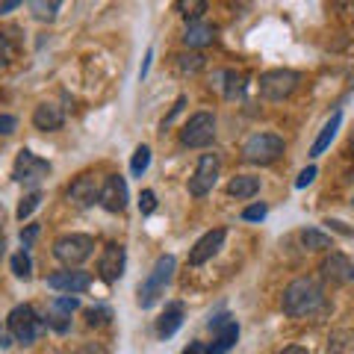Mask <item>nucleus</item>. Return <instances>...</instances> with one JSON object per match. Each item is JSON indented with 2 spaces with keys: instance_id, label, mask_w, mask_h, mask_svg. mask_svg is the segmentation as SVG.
I'll return each instance as SVG.
<instances>
[{
  "instance_id": "34",
  "label": "nucleus",
  "mask_w": 354,
  "mask_h": 354,
  "mask_svg": "<svg viewBox=\"0 0 354 354\" xmlns=\"http://www.w3.org/2000/svg\"><path fill=\"white\" fill-rule=\"evenodd\" d=\"M15 127H18L15 115H0V136H12Z\"/></svg>"
},
{
  "instance_id": "18",
  "label": "nucleus",
  "mask_w": 354,
  "mask_h": 354,
  "mask_svg": "<svg viewBox=\"0 0 354 354\" xmlns=\"http://www.w3.org/2000/svg\"><path fill=\"white\" fill-rule=\"evenodd\" d=\"M216 41V27L207 21H189V27L183 30V44L186 48H207Z\"/></svg>"
},
{
  "instance_id": "45",
  "label": "nucleus",
  "mask_w": 354,
  "mask_h": 354,
  "mask_svg": "<svg viewBox=\"0 0 354 354\" xmlns=\"http://www.w3.org/2000/svg\"><path fill=\"white\" fill-rule=\"evenodd\" d=\"M351 281H354V272H351Z\"/></svg>"
},
{
  "instance_id": "28",
  "label": "nucleus",
  "mask_w": 354,
  "mask_h": 354,
  "mask_svg": "<svg viewBox=\"0 0 354 354\" xmlns=\"http://www.w3.org/2000/svg\"><path fill=\"white\" fill-rule=\"evenodd\" d=\"M109 319H113V310H109L106 304H97V307H88V310H86V322L92 325V328L109 325Z\"/></svg>"
},
{
  "instance_id": "13",
  "label": "nucleus",
  "mask_w": 354,
  "mask_h": 354,
  "mask_svg": "<svg viewBox=\"0 0 354 354\" xmlns=\"http://www.w3.org/2000/svg\"><path fill=\"white\" fill-rule=\"evenodd\" d=\"M80 307V298L77 295H59L50 301V310L48 316H44V325L53 328L57 334H65V330L71 328V313Z\"/></svg>"
},
{
  "instance_id": "32",
  "label": "nucleus",
  "mask_w": 354,
  "mask_h": 354,
  "mask_svg": "<svg viewBox=\"0 0 354 354\" xmlns=\"http://www.w3.org/2000/svg\"><path fill=\"white\" fill-rule=\"evenodd\" d=\"M153 209H157V195H153V189H142V195H139V213L151 216Z\"/></svg>"
},
{
  "instance_id": "25",
  "label": "nucleus",
  "mask_w": 354,
  "mask_h": 354,
  "mask_svg": "<svg viewBox=\"0 0 354 354\" xmlns=\"http://www.w3.org/2000/svg\"><path fill=\"white\" fill-rule=\"evenodd\" d=\"M148 165H151V148H148V145H139L136 151H133L130 174H133V177H142V174L148 171Z\"/></svg>"
},
{
  "instance_id": "42",
  "label": "nucleus",
  "mask_w": 354,
  "mask_h": 354,
  "mask_svg": "<svg viewBox=\"0 0 354 354\" xmlns=\"http://www.w3.org/2000/svg\"><path fill=\"white\" fill-rule=\"evenodd\" d=\"M12 334H3V337H0V348H9V346H12Z\"/></svg>"
},
{
  "instance_id": "3",
  "label": "nucleus",
  "mask_w": 354,
  "mask_h": 354,
  "mask_svg": "<svg viewBox=\"0 0 354 354\" xmlns=\"http://www.w3.org/2000/svg\"><path fill=\"white\" fill-rule=\"evenodd\" d=\"M283 151L286 145L278 133H254V136L245 139V145H242V160L254 165H272L283 157Z\"/></svg>"
},
{
  "instance_id": "14",
  "label": "nucleus",
  "mask_w": 354,
  "mask_h": 354,
  "mask_svg": "<svg viewBox=\"0 0 354 354\" xmlns=\"http://www.w3.org/2000/svg\"><path fill=\"white\" fill-rule=\"evenodd\" d=\"M225 236H227V230H225V227L207 230V234L189 248V266H204L207 260H213L216 254H218V248L225 245Z\"/></svg>"
},
{
  "instance_id": "19",
  "label": "nucleus",
  "mask_w": 354,
  "mask_h": 354,
  "mask_svg": "<svg viewBox=\"0 0 354 354\" xmlns=\"http://www.w3.org/2000/svg\"><path fill=\"white\" fill-rule=\"evenodd\" d=\"M32 124H36L39 130H59L65 124V113L57 106V104H39L36 109H32Z\"/></svg>"
},
{
  "instance_id": "6",
  "label": "nucleus",
  "mask_w": 354,
  "mask_h": 354,
  "mask_svg": "<svg viewBox=\"0 0 354 354\" xmlns=\"http://www.w3.org/2000/svg\"><path fill=\"white\" fill-rule=\"evenodd\" d=\"M48 174H50V162H48V160H41L39 153H32V151H27V148L18 151L15 165H12V180H15V183H21V186H27V189L36 192V186H39Z\"/></svg>"
},
{
  "instance_id": "39",
  "label": "nucleus",
  "mask_w": 354,
  "mask_h": 354,
  "mask_svg": "<svg viewBox=\"0 0 354 354\" xmlns=\"http://www.w3.org/2000/svg\"><path fill=\"white\" fill-rule=\"evenodd\" d=\"M183 354H207V346H204V342H189V348H186Z\"/></svg>"
},
{
  "instance_id": "43",
  "label": "nucleus",
  "mask_w": 354,
  "mask_h": 354,
  "mask_svg": "<svg viewBox=\"0 0 354 354\" xmlns=\"http://www.w3.org/2000/svg\"><path fill=\"white\" fill-rule=\"evenodd\" d=\"M3 221H6V216H3V204H0V230H3Z\"/></svg>"
},
{
  "instance_id": "16",
  "label": "nucleus",
  "mask_w": 354,
  "mask_h": 354,
  "mask_svg": "<svg viewBox=\"0 0 354 354\" xmlns=\"http://www.w3.org/2000/svg\"><path fill=\"white\" fill-rule=\"evenodd\" d=\"M319 272H322V278H328V281H351L354 266H351V260L346 257V254L330 251L322 260V266H319Z\"/></svg>"
},
{
  "instance_id": "4",
  "label": "nucleus",
  "mask_w": 354,
  "mask_h": 354,
  "mask_svg": "<svg viewBox=\"0 0 354 354\" xmlns=\"http://www.w3.org/2000/svg\"><path fill=\"white\" fill-rule=\"evenodd\" d=\"M95 254V239L88 234H65L53 242V257H57L65 269H77Z\"/></svg>"
},
{
  "instance_id": "37",
  "label": "nucleus",
  "mask_w": 354,
  "mask_h": 354,
  "mask_svg": "<svg viewBox=\"0 0 354 354\" xmlns=\"http://www.w3.org/2000/svg\"><path fill=\"white\" fill-rule=\"evenodd\" d=\"M186 106V97H177V104H174V109H171V115H165V121H162V127L165 124H171V121H174V115H180V109Z\"/></svg>"
},
{
  "instance_id": "8",
  "label": "nucleus",
  "mask_w": 354,
  "mask_h": 354,
  "mask_svg": "<svg viewBox=\"0 0 354 354\" xmlns=\"http://www.w3.org/2000/svg\"><path fill=\"white\" fill-rule=\"evenodd\" d=\"M216 139V115L213 113H195L180 130V145L186 148H207Z\"/></svg>"
},
{
  "instance_id": "22",
  "label": "nucleus",
  "mask_w": 354,
  "mask_h": 354,
  "mask_svg": "<svg viewBox=\"0 0 354 354\" xmlns=\"http://www.w3.org/2000/svg\"><path fill=\"white\" fill-rule=\"evenodd\" d=\"M180 325H183V304H169L165 313L160 316V322H157V334L162 339H169L180 330Z\"/></svg>"
},
{
  "instance_id": "10",
  "label": "nucleus",
  "mask_w": 354,
  "mask_h": 354,
  "mask_svg": "<svg viewBox=\"0 0 354 354\" xmlns=\"http://www.w3.org/2000/svg\"><path fill=\"white\" fill-rule=\"evenodd\" d=\"M124 266H127V251H124L121 242H109V245H104L101 257H97V274H101V281L115 283L121 274H124Z\"/></svg>"
},
{
  "instance_id": "5",
  "label": "nucleus",
  "mask_w": 354,
  "mask_h": 354,
  "mask_svg": "<svg viewBox=\"0 0 354 354\" xmlns=\"http://www.w3.org/2000/svg\"><path fill=\"white\" fill-rule=\"evenodd\" d=\"M6 325H9V334H12L21 342V346H30V342H36L41 330L48 328V325H44V319H39V313L30 304H18V307L9 310Z\"/></svg>"
},
{
  "instance_id": "21",
  "label": "nucleus",
  "mask_w": 354,
  "mask_h": 354,
  "mask_svg": "<svg viewBox=\"0 0 354 354\" xmlns=\"http://www.w3.org/2000/svg\"><path fill=\"white\" fill-rule=\"evenodd\" d=\"M260 192V177H251V174H236L230 177L227 183V195L239 198V201H248V198H254Z\"/></svg>"
},
{
  "instance_id": "29",
  "label": "nucleus",
  "mask_w": 354,
  "mask_h": 354,
  "mask_svg": "<svg viewBox=\"0 0 354 354\" xmlns=\"http://www.w3.org/2000/svg\"><path fill=\"white\" fill-rule=\"evenodd\" d=\"M30 9H32V15H36L39 21H53L57 12H59V3L57 0H50V3H44V0H32Z\"/></svg>"
},
{
  "instance_id": "2",
  "label": "nucleus",
  "mask_w": 354,
  "mask_h": 354,
  "mask_svg": "<svg viewBox=\"0 0 354 354\" xmlns=\"http://www.w3.org/2000/svg\"><path fill=\"white\" fill-rule=\"evenodd\" d=\"M174 269H177V260L171 257V254H162V257H157V263H153L151 274L139 283V290H136V304H139L142 310L153 307V304H157L160 298L165 295V286L171 283Z\"/></svg>"
},
{
  "instance_id": "41",
  "label": "nucleus",
  "mask_w": 354,
  "mask_h": 354,
  "mask_svg": "<svg viewBox=\"0 0 354 354\" xmlns=\"http://www.w3.org/2000/svg\"><path fill=\"white\" fill-rule=\"evenodd\" d=\"M281 354H310L307 348H301V346H286Z\"/></svg>"
},
{
  "instance_id": "26",
  "label": "nucleus",
  "mask_w": 354,
  "mask_h": 354,
  "mask_svg": "<svg viewBox=\"0 0 354 354\" xmlns=\"http://www.w3.org/2000/svg\"><path fill=\"white\" fill-rule=\"evenodd\" d=\"M9 266H12V274H15V278H21V281H30V278H32V260H30V254H27L24 248L15 254Z\"/></svg>"
},
{
  "instance_id": "12",
  "label": "nucleus",
  "mask_w": 354,
  "mask_h": 354,
  "mask_svg": "<svg viewBox=\"0 0 354 354\" xmlns=\"http://www.w3.org/2000/svg\"><path fill=\"white\" fill-rule=\"evenodd\" d=\"M48 286L57 292H65V295H77L92 286V274L83 269H62V272L48 274Z\"/></svg>"
},
{
  "instance_id": "24",
  "label": "nucleus",
  "mask_w": 354,
  "mask_h": 354,
  "mask_svg": "<svg viewBox=\"0 0 354 354\" xmlns=\"http://www.w3.org/2000/svg\"><path fill=\"white\" fill-rule=\"evenodd\" d=\"M177 71L180 74H198L207 65V57L204 53H195V50H189V53H177Z\"/></svg>"
},
{
  "instance_id": "35",
  "label": "nucleus",
  "mask_w": 354,
  "mask_h": 354,
  "mask_svg": "<svg viewBox=\"0 0 354 354\" xmlns=\"http://www.w3.org/2000/svg\"><path fill=\"white\" fill-rule=\"evenodd\" d=\"M313 177H316V165H307V169H304L301 174H298L295 186H298V189H304V186H310V183H313Z\"/></svg>"
},
{
  "instance_id": "9",
  "label": "nucleus",
  "mask_w": 354,
  "mask_h": 354,
  "mask_svg": "<svg viewBox=\"0 0 354 354\" xmlns=\"http://www.w3.org/2000/svg\"><path fill=\"white\" fill-rule=\"evenodd\" d=\"M218 169H221L218 153H201V160H198V165H195V174L189 177V183H186L189 195L204 198L207 192H213V186L218 180Z\"/></svg>"
},
{
  "instance_id": "33",
  "label": "nucleus",
  "mask_w": 354,
  "mask_h": 354,
  "mask_svg": "<svg viewBox=\"0 0 354 354\" xmlns=\"http://www.w3.org/2000/svg\"><path fill=\"white\" fill-rule=\"evenodd\" d=\"M266 213H269V207H266V204H251V207L242 209V218H245V221H263Z\"/></svg>"
},
{
  "instance_id": "20",
  "label": "nucleus",
  "mask_w": 354,
  "mask_h": 354,
  "mask_svg": "<svg viewBox=\"0 0 354 354\" xmlns=\"http://www.w3.org/2000/svg\"><path fill=\"white\" fill-rule=\"evenodd\" d=\"M339 124H342V113L337 109V113L325 121V127L319 130V136H316V142H313V148H310V157H322V153L328 151V145H330V142H334V136H337Z\"/></svg>"
},
{
  "instance_id": "40",
  "label": "nucleus",
  "mask_w": 354,
  "mask_h": 354,
  "mask_svg": "<svg viewBox=\"0 0 354 354\" xmlns=\"http://www.w3.org/2000/svg\"><path fill=\"white\" fill-rule=\"evenodd\" d=\"M21 6V0H6V3H0V15H6V12H12V9Z\"/></svg>"
},
{
  "instance_id": "23",
  "label": "nucleus",
  "mask_w": 354,
  "mask_h": 354,
  "mask_svg": "<svg viewBox=\"0 0 354 354\" xmlns=\"http://www.w3.org/2000/svg\"><path fill=\"white\" fill-rule=\"evenodd\" d=\"M301 245L307 251H328V248H334V242H330V236L322 234L319 227H304L301 230Z\"/></svg>"
},
{
  "instance_id": "46",
  "label": "nucleus",
  "mask_w": 354,
  "mask_h": 354,
  "mask_svg": "<svg viewBox=\"0 0 354 354\" xmlns=\"http://www.w3.org/2000/svg\"><path fill=\"white\" fill-rule=\"evenodd\" d=\"M351 145H354V139H351Z\"/></svg>"
},
{
  "instance_id": "15",
  "label": "nucleus",
  "mask_w": 354,
  "mask_h": 354,
  "mask_svg": "<svg viewBox=\"0 0 354 354\" xmlns=\"http://www.w3.org/2000/svg\"><path fill=\"white\" fill-rule=\"evenodd\" d=\"M97 198H101V189H97L92 174H80L68 186V201H74L77 207H92V204H97Z\"/></svg>"
},
{
  "instance_id": "31",
  "label": "nucleus",
  "mask_w": 354,
  "mask_h": 354,
  "mask_svg": "<svg viewBox=\"0 0 354 354\" xmlns=\"http://www.w3.org/2000/svg\"><path fill=\"white\" fill-rule=\"evenodd\" d=\"M177 9H180L183 18L198 21V15H201L204 9H207V3H204V0H180V3H177Z\"/></svg>"
},
{
  "instance_id": "38",
  "label": "nucleus",
  "mask_w": 354,
  "mask_h": 354,
  "mask_svg": "<svg viewBox=\"0 0 354 354\" xmlns=\"http://www.w3.org/2000/svg\"><path fill=\"white\" fill-rule=\"evenodd\" d=\"M9 62V41H6V36H0V68Z\"/></svg>"
},
{
  "instance_id": "11",
  "label": "nucleus",
  "mask_w": 354,
  "mask_h": 354,
  "mask_svg": "<svg viewBox=\"0 0 354 354\" xmlns=\"http://www.w3.org/2000/svg\"><path fill=\"white\" fill-rule=\"evenodd\" d=\"M130 201V192H127V180L121 174H109L104 186H101V198H97V204H101L106 213H121V209L127 207Z\"/></svg>"
},
{
  "instance_id": "44",
  "label": "nucleus",
  "mask_w": 354,
  "mask_h": 354,
  "mask_svg": "<svg viewBox=\"0 0 354 354\" xmlns=\"http://www.w3.org/2000/svg\"><path fill=\"white\" fill-rule=\"evenodd\" d=\"M6 254V242H3V236H0V257Z\"/></svg>"
},
{
  "instance_id": "1",
  "label": "nucleus",
  "mask_w": 354,
  "mask_h": 354,
  "mask_svg": "<svg viewBox=\"0 0 354 354\" xmlns=\"http://www.w3.org/2000/svg\"><path fill=\"white\" fill-rule=\"evenodd\" d=\"M322 304H325V290L316 278H295L281 298V307L290 319L313 316L316 310H322Z\"/></svg>"
},
{
  "instance_id": "30",
  "label": "nucleus",
  "mask_w": 354,
  "mask_h": 354,
  "mask_svg": "<svg viewBox=\"0 0 354 354\" xmlns=\"http://www.w3.org/2000/svg\"><path fill=\"white\" fill-rule=\"evenodd\" d=\"M39 204H41V192L36 189V192H30V195L21 198V204H18V213H15V216H18L21 221H24V218H30L32 213H36Z\"/></svg>"
},
{
  "instance_id": "17",
  "label": "nucleus",
  "mask_w": 354,
  "mask_h": 354,
  "mask_svg": "<svg viewBox=\"0 0 354 354\" xmlns=\"http://www.w3.org/2000/svg\"><path fill=\"white\" fill-rule=\"evenodd\" d=\"M236 339H239V322L230 319V322H225L218 330H213V342L207 346V354H227L236 346Z\"/></svg>"
},
{
  "instance_id": "7",
  "label": "nucleus",
  "mask_w": 354,
  "mask_h": 354,
  "mask_svg": "<svg viewBox=\"0 0 354 354\" xmlns=\"http://www.w3.org/2000/svg\"><path fill=\"white\" fill-rule=\"evenodd\" d=\"M298 80H301V74L292 68H272V71L260 74L257 86H260V95L266 101H283V97H290L298 88Z\"/></svg>"
},
{
  "instance_id": "27",
  "label": "nucleus",
  "mask_w": 354,
  "mask_h": 354,
  "mask_svg": "<svg viewBox=\"0 0 354 354\" xmlns=\"http://www.w3.org/2000/svg\"><path fill=\"white\" fill-rule=\"evenodd\" d=\"M218 77L225 80V97H230V101H234V97L242 92V86H245V77L236 74V71H221Z\"/></svg>"
},
{
  "instance_id": "36",
  "label": "nucleus",
  "mask_w": 354,
  "mask_h": 354,
  "mask_svg": "<svg viewBox=\"0 0 354 354\" xmlns=\"http://www.w3.org/2000/svg\"><path fill=\"white\" fill-rule=\"evenodd\" d=\"M36 236H39V225H27V230H21V245H24V251L32 245Z\"/></svg>"
}]
</instances>
